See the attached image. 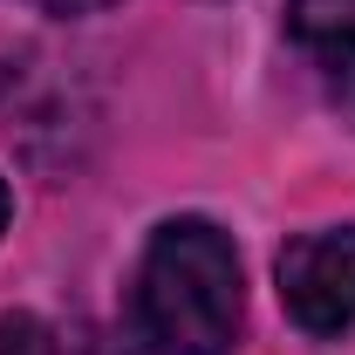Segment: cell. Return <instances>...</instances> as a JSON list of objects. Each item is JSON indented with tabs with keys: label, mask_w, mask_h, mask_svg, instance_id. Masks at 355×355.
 <instances>
[{
	"label": "cell",
	"mask_w": 355,
	"mask_h": 355,
	"mask_svg": "<svg viewBox=\"0 0 355 355\" xmlns=\"http://www.w3.org/2000/svg\"><path fill=\"white\" fill-rule=\"evenodd\" d=\"M280 308L308 335L355 328V225H314L280 246Z\"/></svg>",
	"instance_id": "7a4b0ae2"
},
{
	"label": "cell",
	"mask_w": 355,
	"mask_h": 355,
	"mask_svg": "<svg viewBox=\"0 0 355 355\" xmlns=\"http://www.w3.org/2000/svg\"><path fill=\"white\" fill-rule=\"evenodd\" d=\"M7 219H14V184L0 178V232H7Z\"/></svg>",
	"instance_id": "8992f818"
},
{
	"label": "cell",
	"mask_w": 355,
	"mask_h": 355,
	"mask_svg": "<svg viewBox=\"0 0 355 355\" xmlns=\"http://www.w3.org/2000/svg\"><path fill=\"white\" fill-rule=\"evenodd\" d=\"M0 355H62V342L42 314H7L0 321Z\"/></svg>",
	"instance_id": "277c9868"
},
{
	"label": "cell",
	"mask_w": 355,
	"mask_h": 355,
	"mask_svg": "<svg viewBox=\"0 0 355 355\" xmlns=\"http://www.w3.org/2000/svg\"><path fill=\"white\" fill-rule=\"evenodd\" d=\"M28 7H42V14H96L110 0H28Z\"/></svg>",
	"instance_id": "5b68a950"
},
{
	"label": "cell",
	"mask_w": 355,
	"mask_h": 355,
	"mask_svg": "<svg viewBox=\"0 0 355 355\" xmlns=\"http://www.w3.org/2000/svg\"><path fill=\"white\" fill-rule=\"evenodd\" d=\"M137 328L157 355H232L246 273L212 219H164L137 260Z\"/></svg>",
	"instance_id": "6da1fadb"
},
{
	"label": "cell",
	"mask_w": 355,
	"mask_h": 355,
	"mask_svg": "<svg viewBox=\"0 0 355 355\" xmlns=\"http://www.w3.org/2000/svg\"><path fill=\"white\" fill-rule=\"evenodd\" d=\"M287 35L314 62L328 96L355 116V0H294L287 7Z\"/></svg>",
	"instance_id": "3957f363"
}]
</instances>
